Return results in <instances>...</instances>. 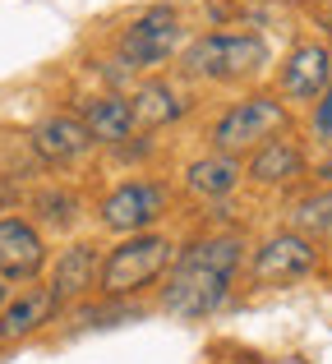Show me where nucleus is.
I'll return each instance as SVG.
<instances>
[{"mask_svg": "<svg viewBox=\"0 0 332 364\" xmlns=\"http://www.w3.org/2000/svg\"><path fill=\"white\" fill-rule=\"evenodd\" d=\"M245 180V161L240 157H222V152H208V157H194L185 166V189L198 198H226L235 194Z\"/></svg>", "mask_w": 332, "mask_h": 364, "instance_id": "nucleus-15", "label": "nucleus"}, {"mask_svg": "<svg viewBox=\"0 0 332 364\" xmlns=\"http://www.w3.org/2000/svg\"><path fill=\"white\" fill-rule=\"evenodd\" d=\"M33 213L42 217L46 231H74V222L83 217V203L74 189H42V194H33Z\"/></svg>", "mask_w": 332, "mask_h": 364, "instance_id": "nucleus-17", "label": "nucleus"}, {"mask_svg": "<svg viewBox=\"0 0 332 364\" xmlns=\"http://www.w3.org/2000/svg\"><path fill=\"white\" fill-rule=\"evenodd\" d=\"M287 124H291L287 102L268 97V92H254V97L226 107L222 116L208 124V143H213V152H222V157L245 161L254 148H263V143L277 139V134H287Z\"/></svg>", "mask_w": 332, "mask_h": 364, "instance_id": "nucleus-4", "label": "nucleus"}, {"mask_svg": "<svg viewBox=\"0 0 332 364\" xmlns=\"http://www.w3.org/2000/svg\"><path fill=\"white\" fill-rule=\"evenodd\" d=\"M51 258L46 235L23 217H0V282H37Z\"/></svg>", "mask_w": 332, "mask_h": 364, "instance_id": "nucleus-8", "label": "nucleus"}, {"mask_svg": "<svg viewBox=\"0 0 332 364\" xmlns=\"http://www.w3.org/2000/svg\"><path fill=\"white\" fill-rule=\"evenodd\" d=\"M0 304H5V282H0Z\"/></svg>", "mask_w": 332, "mask_h": 364, "instance_id": "nucleus-20", "label": "nucleus"}, {"mask_svg": "<svg viewBox=\"0 0 332 364\" xmlns=\"http://www.w3.org/2000/svg\"><path fill=\"white\" fill-rule=\"evenodd\" d=\"M28 143H33V152L42 161H51V166H74V161H83L92 148H97V143L88 139V129H83L79 116H46L33 134H28Z\"/></svg>", "mask_w": 332, "mask_h": 364, "instance_id": "nucleus-11", "label": "nucleus"}, {"mask_svg": "<svg viewBox=\"0 0 332 364\" xmlns=\"http://www.w3.org/2000/svg\"><path fill=\"white\" fill-rule=\"evenodd\" d=\"M300 176H305V148H300L296 139H287V134L268 139L263 148H254L250 157H245V180H254V185H263V189H282Z\"/></svg>", "mask_w": 332, "mask_h": 364, "instance_id": "nucleus-13", "label": "nucleus"}, {"mask_svg": "<svg viewBox=\"0 0 332 364\" xmlns=\"http://www.w3.org/2000/svg\"><path fill=\"white\" fill-rule=\"evenodd\" d=\"M245 267H250L254 286H291V282H300V277H309L318 267V249L300 231H277L263 245L250 249Z\"/></svg>", "mask_w": 332, "mask_h": 364, "instance_id": "nucleus-7", "label": "nucleus"}, {"mask_svg": "<svg viewBox=\"0 0 332 364\" xmlns=\"http://www.w3.org/2000/svg\"><path fill=\"white\" fill-rule=\"evenodd\" d=\"M171 258H176V245L157 231H144V235H125L116 249L102 254V272H97V291L107 300H129V295L148 291L166 277Z\"/></svg>", "mask_w": 332, "mask_h": 364, "instance_id": "nucleus-3", "label": "nucleus"}, {"mask_svg": "<svg viewBox=\"0 0 332 364\" xmlns=\"http://www.w3.org/2000/svg\"><path fill=\"white\" fill-rule=\"evenodd\" d=\"M79 120H83V129H88V139L97 143V148H125L139 129L134 107H129V97H120V92L88 97L83 111H79Z\"/></svg>", "mask_w": 332, "mask_h": 364, "instance_id": "nucleus-12", "label": "nucleus"}, {"mask_svg": "<svg viewBox=\"0 0 332 364\" xmlns=\"http://www.w3.org/2000/svg\"><path fill=\"white\" fill-rule=\"evenodd\" d=\"M129 107H134V120L144 124V129H162V124H176L189 111V97L166 79H148V83H139Z\"/></svg>", "mask_w": 332, "mask_h": 364, "instance_id": "nucleus-16", "label": "nucleus"}, {"mask_svg": "<svg viewBox=\"0 0 332 364\" xmlns=\"http://www.w3.org/2000/svg\"><path fill=\"white\" fill-rule=\"evenodd\" d=\"M291 222H296L300 235H332V189H323V194H309L305 203H296Z\"/></svg>", "mask_w": 332, "mask_h": 364, "instance_id": "nucleus-18", "label": "nucleus"}, {"mask_svg": "<svg viewBox=\"0 0 332 364\" xmlns=\"http://www.w3.org/2000/svg\"><path fill=\"white\" fill-rule=\"evenodd\" d=\"M51 318H55V300H51L46 286H33V291L5 300V304H0V350H9V346H18V341L37 337Z\"/></svg>", "mask_w": 332, "mask_h": 364, "instance_id": "nucleus-14", "label": "nucleus"}, {"mask_svg": "<svg viewBox=\"0 0 332 364\" xmlns=\"http://www.w3.org/2000/svg\"><path fill=\"white\" fill-rule=\"evenodd\" d=\"M245 258H250V245L240 235H198L185 249H176L162 291H157V309L171 314L180 323H198L208 314H217L226 300H231V286L240 277Z\"/></svg>", "mask_w": 332, "mask_h": 364, "instance_id": "nucleus-1", "label": "nucleus"}, {"mask_svg": "<svg viewBox=\"0 0 332 364\" xmlns=\"http://www.w3.org/2000/svg\"><path fill=\"white\" fill-rule=\"evenodd\" d=\"M97 272H102V249L92 240H79V245L65 249V254L55 258V267H51V282H46L55 309L83 300L88 291H97Z\"/></svg>", "mask_w": 332, "mask_h": 364, "instance_id": "nucleus-10", "label": "nucleus"}, {"mask_svg": "<svg viewBox=\"0 0 332 364\" xmlns=\"http://www.w3.org/2000/svg\"><path fill=\"white\" fill-rule=\"evenodd\" d=\"M180 37H185V18H180V9H171V5L144 9V14L120 33V42H116L120 65L134 70V74L157 70V65H166L171 55L180 51Z\"/></svg>", "mask_w": 332, "mask_h": 364, "instance_id": "nucleus-5", "label": "nucleus"}, {"mask_svg": "<svg viewBox=\"0 0 332 364\" xmlns=\"http://www.w3.org/2000/svg\"><path fill=\"white\" fill-rule=\"evenodd\" d=\"M272 60L259 33H203L180 51V74L198 83H250Z\"/></svg>", "mask_w": 332, "mask_h": 364, "instance_id": "nucleus-2", "label": "nucleus"}, {"mask_svg": "<svg viewBox=\"0 0 332 364\" xmlns=\"http://www.w3.org/2000/svg\"><path fill=\"white\" fill-rule=\"evenodd\" d=\"M328 83H332V51L318 42L296 46L277 74V88L287 102H318L328 92Z\"/></svg>", "mask_w": 332, "mask_h": 364, "instance_id": "nucleus-9", "label": "nucleus"}, {"mask_svg": "<svg viewBox=\"0 0 332 364\" xmlns=\"http://www.w3.org/2000/svg\"><path fill=\"white\" fill-rule=\"evenodd\" d=\"M314 139L323 143V148H332V83H328V92L314 102Z\"/></svg>", "mask_w": 332, "mask_h": 364, "instance_id": "nucleus-19", "label": "nucleus"}, {"mask_svg": "<svg viewBox=\"0 0 332 364\" xmlns=\"http://www.w3.org/2000/svg\"><path fill=\"white\" fill-rule=\"evenodd\" d=\"M166 213H171V194H166L162 180H125V185H116L97 203V222L111 235H120V240L153 231Z\"/></svg>", "mask_w": 332, "mask_h": 364, "instance_id": "nucleus-6", "label": "nucleus"}]
</instances>
